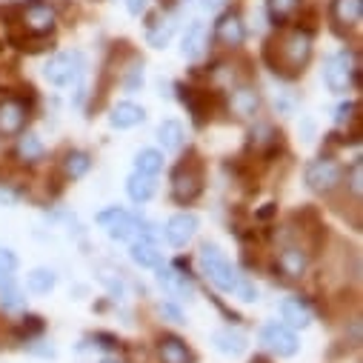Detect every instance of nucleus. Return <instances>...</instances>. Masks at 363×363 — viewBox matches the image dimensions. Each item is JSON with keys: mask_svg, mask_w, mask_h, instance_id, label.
Masks as SVG:
<instances>
[{"mask_svg": "<svg viewBox=\"0 0 363 363\" xmlns=\"http://www.w3.org/2000/svg\"><path fill=\"white\" fill-rule=\"evenodd\" d=\"M312 57V35L301 26L284 32L281 38H275L266 46V60L272 66V72H278L284 77H295L303 72V66Z\"/></svg>", "mask_w": 363, "mask_h": 363, "instance_id": "obj_1", "label": "nucleus"}, {"mask_svg": "<svg viewBox=\"0 0 363 363\" xmlns=\"http://www.w3.org/2000/svg\"><path fill=\"white\" fill-rule=\"evenodd\" d=\"M198 260H201V272L206 275V281L215 289L226 292V295H235L240 289V284L246 281L240 272L232 266V260L220 252V246H215V243H203L201 252H198Z\"/></svg>", "mask_w": 363, "mask_h": 363, "instance_id": "obj_2", "label": "nucleus"}, {"mask_svg": "<svg viewBox=\"0 0 363 363\" xmlns=\"http://www.w3.org/2000/svg\"><path fill=\"white\" fill-rule=\"evenodd\" d=\"M203 192V163L189 155L172 169V201L180 206H189Z\"/></svg>", "mask_w": 363, "mask_h": 363, "instance_id": "obj_3", "label": "nucleus"}, {"mask_svg": "<svg viewBox=\"0 0 363 363\" xmlns=\"http://www.w3.org/2000/svg\"><path fill=\"white\" fill-rule=\"evenodd\" d=\"M357 74H360V57L354 49H340L335 55L326 57V66H323V80L332 92H349V89L357 83Z\"/></svg>", "mask_w": 363, "mask_h": 363, "instance_id": "obj_4", "label": "nucleus"}, {"mask_svg": "<svg viewBox=\"0 0 363 363\" xmlns=\"http://www.w3.org/2000/svg\"><path fill=\"white\" fill-rule=\"evenodd\" d=\"M275 266L286 281H301L312 266V249L301 243V238H281V246L275 252Z\"/></svg>", "mask_w": 363, "mask_h": 363, "instance_id": "obj_5", "label": "nucleus"}, {"mask_svg": "<svg viewBox=\"0 0 363 363\" xmlns=\"http://www.w3.org/2000/svg\"><path fill=\"white\" fill-rule=\"evenodd\" d=\"M306 184L312 192L329 198L335 195L340 186H343V166L335 160V157H315L309 166H306Z\"/></svg>", "mask_w": 363, "mask_h": 363, "instance_id": "obj_6", "label": "nucleus"}, {"mask_svg": "<svg viewBox=\"0 0 363 363\" xmlns=\"http://www.w3.org/2000/svg\"><path fill=\"white\" fill-rule=\"evenodd\" d=\"M21 29L32 38H46L55 23H57V12L49 0H29V4L21 6Z\"/></svg>", "mask_w": 363, "mask_h": 363, "instance_id": "obj_7", "label": "nucleus"}, {"mask_svg": "<svg viewBox=\"0 0 363 363\" xmlns=\"http://www.w3.org/2000/svg\"><path fill=\"white\" fill-rule=\"evenodd\" d=\"M80 74H83V57L77 52H57L43 66V77L52 86H72L77 83Z\"/></svg>", "mask_w": 363, "mask_h": 363, "instance_id": "obj_8", "label": "nucleus"}, {"mask_svg": "<svg viewBox=\"0 0 363 363\" xmlns=\"http://www.w3.org/2000/svg\"><path fill=\"white\" fill-rule=\"evenodd\" d=\"M32 118V109L26 106V101L6 95L0 98V138H18L21 132H26Z\"/></svg>", "mask_w": 363, "mask_h": 363, "instance_id": "obj_9", "label": "nucleus"}, {"mask_svg": "<svg viewBox=\"0 0 363 363\" xmlns=\"http://www.w3.org/2000/svg\"><path fill=\"white\" fill-rule=\"evenodd\" d=\"M260 343H263L272 354H275V357H292V354H298V349H301V340H298L295 329H289L286 323H278V320H272V323L263 326Z\"/></svg>", "mask_w": 363, "mask_h": 363, "instance_id": "obj_10", "label": "nucleus"}, {"mask_svg": "<svg viewBox=\"0 0 363 363\" xmlns=\"http://www.w3.org/2000/svg\"><path fill=\"white\" fill-rule=\"evenodd\" d=\"M95 220H98L101 229H106V235H109L112 240H132V238L138 235V223H140V218L129 215V212L121 209V206H109V209L98 212Z\"/></svg>", "mask_w": 363, "mask_h": 363, "instance_id": "obj_11", "label": "nucleus"}, {"mask_svg": "<svg viewBox=\"0 0 363 363\" xmlns=\"http://www.w3.org/2000/svg\"><path fill=\"white\" fill-rule=\"evenodd\" d=\"M157 272V284L163 286V292L169 295V298H177V301H189V298H195V284H192V278H189V272H180V269H174V266H157L155 269Z\"/></svg>", "mask_w": 363, "mask_h": 363, "instance_id": "obj_12", "label": "nucleus"}, {"mask_svg": "<svg viewBox=\"0 0 363 363\" xmlns=\"http://www.w3.org/2000/svg\"><path fill=\"white\" fill-rule=\"evenodd\" d=\"M229 112L240 121H252L260 112V92L252 83H235L229 89Z\"/></svg>", "mask_w": 363, "mask_h": 363, "instance_id": "obj_13", "label": "nucleus"}, {"mask_svg": "<svg viewBox=\"0 0 363 363\" xmlns=\"http://www.w3.org/2000/svg\"><path fill=\"white\" fill-rule=\"evenodd\" d=\"M198 226H201V220H198L192 212H177V215H172V218L166 220L163 238H166L169 246L184 249V246L198 235Z\"/></svg>", "mask_w": 363, "mask_h": 363, "instance_id": "obj_14", "label": "nucleus"}, {"mask_svg": "<svg viewBox=\"0 0 363 363\" xmlns=\"http://www.w3.org/2000/svg\"><path fill=\"white\" fill-rule=\"evenodd\" d=\"M215 40H218L223 49H238V46H243V40H246V26H243V21H240L238 12H223V15L218 18V23H215Z\"/></svg>", "mask_w": 363, "mask_h": 363, "instance_id": "obj_15", "label": "nucleus"}, {"mask_svg": "<svg viewBox=\"0 0 363 363\" xmlns=\"http://www.w3.org/2000/svg\"><path fill=\"white\" fill-rule=\"evenodd\" d=\"M206 52H209V29H206V23L195 21L184 32V40H180V55H184L186 60H201Z\"/></svg>", "mask_w": 363, "mask_h": 363, "instance_id": "obj_16", "label": "nucleus"}, {"mask_svg": "<svg viewBox=\"0 0 363 363\" xmlns=\"http://www.w3.org/2000/svg\"><path fill=\"white\" fill-rule=\"evenodd\" d=\"M329 18H332L337 32L354 29L360 23V18H363V0H332Z\"/></svg>", "mask_w": 363, "mask_h": 363, "instance_id": "obj_17", "label": "nucleus"}, {"mask_svg": "<svg viewBox=\"0 0 363 363\" xmlns=\"http://www.w3.org/2000/svg\"><path fill=\"white\" fill-rule=\"evenodd\" d=\"M157 357L160 363H192V349L180 340L177 335H160L157 337Z\"/></svg>", "mask_w": 363, "mask_h": 363, "instance_id": "obj_18", "label": "nucleus"}, {"mask_svg": "<svg viewBox=\"0 0 363 363\" xmlns=\"http://www.w3.org/2000/svg\"><path fill=\"white\" fill-rule=\"evenodd\" d=\"M281 318L289 329H306L312 323V306L303 298H284L281 301Z\"/></svg>", "mask_w": 363, "mask_h": 363, "instance_id": "obj_19", "label": "nucleus"}, {"mask_svg": "<svg viewBox=\"0 0 363 363\" xmlns=\"http://www.w3.org/2000/svg\"><path fill=\"white\" fill-rule=\"evenodd\" d=\"M143 121H146V109L132 104V101H121L109 112V126L112 129H132V126H138Z\"/></svg>", "mask_w": 363, "mask_h": 363, "instance_id": "obj_20", "label": "nucleus"}, {"mask_svg": "<svg viewBox=\"0 0 363 363\" xmlns=\"http://www.w3.org/2000/svg\"><path fill=\"white\" fill-rule=\"evenodd\" d=\"M15 157L21 163H26V166L40 163L46 157V146H43V140L35 132H21L18 135V143H15Z\"/></svg>", "mask_w": 363, "mask_h": 363, "instance_id": "obj_21", "label": "nucleus"}, {"mask_svg": "<svg viewBox=\"0 0 363 363\" xmlns=\"http://www.w3.org/2000/svg\"><path fill=\"white\" fill-rule=\"evenodd\" d=\"M157 192V177L152 174H140V172H132L126 177V195L135 201V203H146L152 201Z\"/></svg>", "mask_w": 363, "mask_h": 363, "instance_id": "obj_22", "label": "nucleus"}, {"mask_svg": "<svg viewBox=\"0 0 363 363\" xmlns=\"http://www.w3.org/2000/svg\"><path fill=\"white\" fill-rule=\"evenodd\" d=\"M129 260L140 269H157L163 263V252L157 249V243L149 240H132L129 246Z\"/></svg>", "mask_w": 363, "mask_h": 363, "instance_id": "obj_23", "label": "nucleus"}, {"mask_svg": "<svg viewBox=\"0 0 363 363\" xmlns=\"http://www.w3.org/2000/svg\"><path fill=\"white\" fill-rule=\"evenodd\" d=\"M89 169H92V155L83 152V149H69L60 160V172L66 180H80Z\"/></svg>", "mask_w": 363, "mask_h": 363, "instance_id": "obj_24", "label": "nucleus"}, {"mask_svg": "<svg viewBox=\"0 0 363 363\" xmlns=\"http://www.w3.org/2000/svg\"><path fill=\"white\" fill-rule=\"evenodd\" d=\"M157 143L163 146V152H180L186 143V132L180 121H163L157 126Z\"/></svg>", "mask_w": 363, "mask_h": 363, "instance_id": "obj_25", "label": "nucleus"}, {"mask_svg": "<svg viewBox=\"0 0 363 363\" xmlns=\"http://www.w3.org/2000/svg\"><path fill=\"white\" fill-rule=\"evenodd\" d=\"M212 343H215V349H218L220 354H226V357H240V354L246 352V337H243L240 332H235V329H218V332L212 335Z\"/></svg>", "mask_w": 363, "mask_h": 363, "instance_id": "obj_26", "label": "nucleus"}, {"mask_svg": "<svg viewBox=\"0 0 363 363\" xmlns=\"http://www.w3.org/2000/svg\"><path fill=\"white\" fill-rule=\"evenodd\" d=\"M303 6V0H266V12H269V21L275 26H286L298 9Z\"/></svg>", "mask_w": 363, "mask_h": 363, "instance_id": "obj_27", "label": "nucleus"}, {"mask_svg": "<svg viewBox=\"0 0 363 363\" xmlns=\"http://www.w3.org/2000/svg\"><path fill=\"white\" fill-rule=\"evenodd\" d=\"M55 286H57V275H55V269L40 266V269H32L29 275H26V289H29L32 295H49Z\"/></svg>", "mask_w": 363, "mask_h": 363, "instance_id": "obj_28", "label": "nucleus"}, {"mask_svg": "<svg viewBox=\"0 0 363 363\" xmlns=\"http://www.w3.org/2000/svg\"><path fill=\"white\" fill-rule=\"evenodd\" d=\"M163 152L160 149H140L138 155H135V172H140V174H152V177H157L160 172H163Z\"/></svg>", "mask_w": 363, "mask_h": 363, "instance_id": "obj_29", "label": "nucleus"}, {"mask_svg": "<svg viewBox=\"0 0 363 363\" xmlns=\"http://www.w3.org/2000/svg\"><path fill=\"white\" fill-rule=\"evenodd\" d=\"M172 32H174V18H163V21H155V23H149V43L155 46V49H163L166 43H169V38H172Z\"/></svg>", "mask_w": 363, "mask_h": 363, "instance_id": "obj_30", "label": "nucleus"}, {"mask_svg": "<svg viewBox=\"0 0 363 363\" xmlns=\"http://www.w3.org/2000/svg\"><path fill=\"white\" fill-rule=\"evenodd\" d=\"M343 177H346V189L352 192L354 203H360V195H363V163H360V157L352 163L349 172H343Z\"/></svg>", "mask_w": 363, "mask_h": 363, "instance_id": "obj_31", "label": "nucleus"}, {"mask_svg": "<svg viewBox=\"0 0 363 363\" xmlns=\"http://www.w3.org/2000/svg\"><path fill=\"white\" fill-rule=\"evenodd\" d=\"M23 306H26V298L18 286H9V289L0 292V309L4 312H21Z\"/></svg>", "mask_w": 363, "mask_h": 363, "instance_id": "obj_32", "label": "nucleus"}, {"mask_svg": "<svg viewBox=\"0 0 363 363\" xmlns=\"http://www.w3.org/2000/svg\"><path fill=\"white\" fill-rule=\"evenodd\" d=\"M357 112H360V104H357V101H346V104H340L337 112H335V126L349 129V126L357 121Z\"/></svg>", "mask_w": 363, "mask_h": 363, "instance_id": "obj_33", "label": "nucleus"}, {"mask_svg": "<svg viewBox=\"0 0 363 363\" xmlns=\"http://www.w3.org/2000/svg\"><path fill=\"white\" fill-rule=\"evenodd\" d=\"M101 284L112 292V298H123V278H121V272L109 269V266H101Z\"/></svg>", "mask_w": 363, "mask_h": 363, "instance_id": "obj_34", "label": "nucleus"}, {"mask_svg": "<svg viewBox=\"0 0 363 363\" xmlns=\"http://www.w3.org/2000/svg\"><path fill=\"white\" fill-rule=\"evenodd\" d=\"M43 329H46V323H43V318H38V315H26L23 323H21V332L26 335V340H29V337H38Z\"/></svg>", "mask_w": 363, "mask_h": 363, "instance_id": "obj_35", "label": "nucleus"}, {"mask_svg": "<svg viewBox=\"0 0 363 363\" xmlns=\"http://www.w3.org/2000/svg\"><path fill=\"white\" fill-rule=\"evenodd\" d=\"M18 269V255L12 249H0V272H15Z\"/></svg>", "mask_w": 363, "mask_h": 363, "instance_id": "obj_36", "label": "nucleus"}, {"mask_svg": "<svg viewBox=\"0 0 363 363\" xmlns=\"http://www.w3.org/2000/svg\"><path fill=\"white\" fill-rule=\"evenodd\" d=\"M160 315H163V318H169L172 323H186L184 312H180L174 303H160Z\"/></svg>", "mask_w": 363, "mask_h": 363, "instance_id": "obj_37", "label": "nucleus"}, {"mask_svg": "<svg viewBox=\"0 0 363 363\" xmlns=\"http://www.w3.org/2000/svg\"><path fill=\"white\" fill-rule=\"evenodd\" d=\"M126 92H135V89H140L143 86V66H135L132 72H129V77H126Z\"/></svg>", "mask_w": 363, "mask_h": 363, "instance_id": "obj_38", "label": "nucleus"}, {"mask_svg": "<svg viewBox=\"0 0 363 363\" xmlns=\"http://www.w3.org/2000/svg\"><path fill=\"white\" fill-rule=\"evenodd\" d=\"M18 203V192H12L6 184L0 186V206H15Z\"/></svg>", "mask_w": 363, "mask_h": 363, "instance_id": "obj_39", "label": "nucleus"}, {"mask_svg": "<svg viewBox=\"0 0 363 363\" xmlns=\"http://www.w3.org/2000/svg\"><path fill=\"white\" fill-rule=\"evenodd\" d=\"M226 4H229V0H201V6H203L206 12H220Z\"/></svg>", "mask_w": 363, "mask_h": 363, "instance_id": "obj_40", "label": "nucleus"}, {"mask_svg": "<svg viewBox=\"0 0 363 363\" xmlns=\"http://www.w3.org/2000/svg\"><path fill=\"white\" fill-rule=\"evenodd\" d=\"M126 9L132 15H143L146 12V0H126Z\"/></svg>", "mask_w": 363, "mask_h": 363, "instance_id": "obj_41", "label": "nucleus"}, {"mask_svg": "<svg viewBox=\"0 0 363 363\" xmlns=\"http://www.w3.org/2000/svg\"><path fill=\"white\" fill-rule=\"evenodd\" d=\"M15 286V272H0V292Z\"/></svg>", "mask_w": 363, "mask_h": 363, "instance_id": "obj_42", "label": "nucleus"}, {"mask_svg": "<svg viewBox=\"0 0 363 363\" xmlns=\"http://www.w3.org/2000/svg\"><path fill=\"white\" fill-rule=\"evenodd\" d=\"M101 363H121V360H118V357H104Z\"/></svg>", "mask_w": 363, "mask_h": 363, "instance_id": "obj_43", "label": "nucleus"}, {"mask_svg": "<svg viewBox=\"0 0 363 363\" xmlns=\"http://www.w3.org/2000/svg\"><path fill=\"white\" fill-rule=\"evenodd\" d=\"M157 4H160V6H172V4H174V0H157Z\"/></svg>", "mask_w": 363, "mask_h": 363, "instance_id": "obj_44", "label": "nucleus"}]
</instances>
